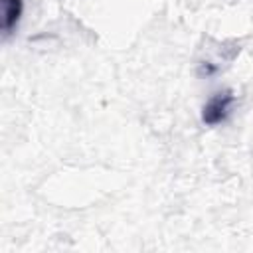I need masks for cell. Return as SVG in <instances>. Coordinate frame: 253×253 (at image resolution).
<instances>
[{
  "instance_id": "6da1fadb",
  "label": "cell",
  "mask_w": 253,
  "mask_h": 253,
  "mask_svg": "<svg viewBox=\"0 0 253 253\" xmlns=\"http://www.w3.org/2000/svg\"><path fill=\"white\" fill-rule=\"evenodd\" d=\"M233 105H235V95L231 89L213 93L208 99V103L202 107V123L208 126H217V125L225 123Z\"/></svg>"
},
{
  "instance_id": "7a4b0ae2",
  "label": "cell",
  "mask_w": 253,
  "mask_h": 253,
  "mask_svg": "<svg viewBox=\"0 0 253 253\" xmlns=\"http://www.w3.org/2000/svg\"><path fill=\"white\" fill-rule=\"evenodd\" d=\"M24 0H2V34L4 38L12 36L22 20Z\"/></svg>"
}]
</instances>
